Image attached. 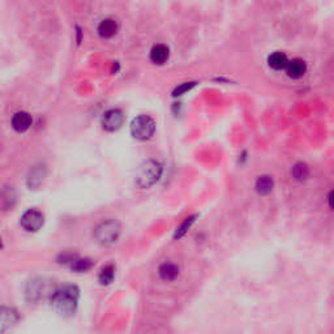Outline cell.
<instances>
[{"label":"cell","instance_id":"obj_7","mask_svg":"<svg viewBox=\"0 0 334 334\" xmlns=\"http://www.w3.org/2000/svg\"><path fill=\"white\" fill-rule=\"evenodd\" d=\"M307 72V63L302 59H292L290 60L286 67V73L290 79L299 80L306 75Z\"/></svg>","mask_w":334,"mask_h":334},{"label":"cell","instance_id":"obj_13","mask_svg":"<svg viewBox=\"0 0 334 334\" xmlns=\"http://www.w3.org/2000/svg\"><path fill=\"white\" fill-rule=\"evenodd\" d=\"M170 57V50L164 45H156L150 51V59L156 64H163Z\"/></svg>","mask_w":334,"mask_h":334},{"label":"cell","instance_id":"obj_21","mask_svg":"<svg viewBox=\"0 0 334 334\" xmlns=\"http://www.w3.org/2000/svg\"><path fill=\"white\" fill-rule=\"evenodd\" d=\"M328 205L331 210H334V190H331L328 195Z\"/></svg>","mask_w":334,"mask_h":334},{"label":"cell","instance_id":"obj_16","mask_svg":"<svg viewBox=\"0 0 334 334\" xmlns=\"http://www.w3.org/2000/svg\"><path fill=\"white\" fill-rule=\"evenodd\" d=\"M91 266H93V261L89 260V258H76L75 261H72L71 268L73 272L84 273L90 270Z\"/></svg>","mask_w":334,"mask_h":334},{"label":"cell","instance_id":"obj_18","mask_svg":"<svg viewBox=\"0 0 334 334\" xmlns=\"http://www.w3.org/2000/svg\"><path fill=\"white\" fill-rule=\"evenodd\" d=\"M43 176H45V173L42 171V169H34V170H31L28 180L29 185H30V187H38V185L42 183Z\"/></svg>","mask_w":334,"mask_h":334},{"label":"cell","instance_id":"obj_6","mask_svg":"<svg viewBox=\"0 0 334 334\" xmlns=\"http://www.w3.org/2000/svg\"><path fill=\"white\" fill-rule=\"evenodd\" d=\"M124 119V114H123L122 110L113 108V110H108L107 113H105L102 118V125L108 132H114V131H118L122 127Z\"/></svg>","mask_w":334,"mask_h":334},{"label":"cell","instance_id":"obj_19","mask_svg":"<svg viewBox=\"0 0 334 334\" xmlns=\"http://www.w3.org/2000/svg\"><path fill=\"white\" fill-rule=\"evenodd\" d=\"M196 217H197V215H191V217H188V218H185L184 219V222H183V224L180 225V226L178 227V229H176V232H175V238H181V236L184 235L185 232L188 231V229H190L191 226H192L193 225V222L196 221Z\"/></svg>","mask_w":334,"mask_h":334},{"label":"cell","instance_id":"obj_17","mask_svg":"<svg viewBox=\"0 0 334 334\" xmlns=\"http://www.w3.org/2000/svg\"><path fill=\"white\" fill-rule=\"evenodd\" d=\"M114 277H115V268L113 265H107L99 273V282L102 285H108L113 282Z\"/></svg>","mask_w":334,"mask_h":334},{"label":"cell","instance_id":"obj_10","mask_svg":"<svg viewBox=\"0 0 334 334\" xmlns=\"http://www.w3.org/2000/svg\"><path fill=\"white\" fill-rule=\"evenodd\" d=\"M290 60L287 59L286 54H283L281 51H275L268 57V65L274 71H281V69H286L287 64Z\"/></svg>","mask_w":334,"mask_h":334},{"label":"cell","instance_id":"obj_1","mask_svg":"<svg viewBox=\"0 0 334 334\" xmlns=\"http://www.w3.org/2000/svg\"><path fill=\"white\" fill-rule=\"evenodd\" d=\"M52 306L63 316H71L75 313L79 300V290L75 286L67 285L52 294Z\"/></svg>","mask_w":334,"mask_h":334},{"label":"cell","instance_id":"obj_3","mask_svg":"<svg viewBox=\"0 0 334 334\" xmlns=\"http://www.w3.org/2000/svg\"><path fill=\"white\" fill-rule=\"evenodd\" d=\"M162 174V166L156 161H147L141 166L137 175V184L142 188L153 185Z\"/></svg>","mask_w":334,"mask_h":334},{"label":"cell","instance_id":"obj_14","mask_svg":"<svg viewBox=\"0 0 334 334\" xmlns=\"http://www.w3.org/2000/svg\"><path fill=\"white\" fill-rule=\"evenodd\" d=\"M158 273L163 281H174L179 275V266L173 263H164L159 266Z\"/></svg>","mask_w":334,"mask_h":334},{"label":"cell","instance_id":"obj_11","mask_svg":"<svg viewBox=\"0 0 334 334\" xmlns=\"http://www.w3.org/2000/svg\"><path fill=\"white\" fill-rule=\"evenodd\" d=\"M256 192L261 196H266L269 195L270 192L274 188V180H273L272 176L269 175H261L258 176L257 180H256Z\"/></svg>","mask_w":334,"mask_h":334},{"label":"cell","instance_id":"obj_8","mask_svg":"<svg viewBox=\"0 0 334 334\" xmlns=\"http://www.w3.org/2000/svg\"><path fill=\"white\" fill-rule=\"evenodd\" d=\"M18 316L16 313V311L11 308H7V307H3L2 311H0V326H2V333H6L9 328L17 323Z\"/></svg>","mask_w":334,"mask_h":334},{"label":"cell","instance_id":"obj_15","mask_svg":"<svg viewBox=\"0 0 334 334\" xmlns=\"http://www.w3.org/2000/svg\"><path fill=\"white\" fill-rule=\"evenodd\" d=\"M291 175L295 180H306L309 175V167L306 163H303V162H298L291 169Z\"/></svg>","mask_w":334,"mask_h":334},{"label":"cell","instance_id":"obj_2","mask_svg":"<svg viewBox=\"0 0 334 334\" xmlns=\"http://www.w3.org/2000/svg\"><path fill=\"white\" fill-rule=\"evenodd\" d=\"M120 236V225L115 219L103 221L94 230V238L102 246H110L115 243Z\"/></svg>","mask_w":334,"mask_h":334},{"label":"cell","instance_id":"obj_9","mask_svg":"<svg viewBox=\"0 0 334 334\" xmlns=\"http://www.w3.org/2000/svg\"><path fill=\"white\" fill-rule=\"evenodd\" d=\"M31 125V116L25 111H18L12 118V128L17 132H25Z\"/></svg>","mask_w":334,"mask_h":334},{"label":"cell","instance_id":"obj_4","mask_svg":"<svg viewBox=\"0 0 334 334\" xmlns=\"http://www.w3.org/2000/svg\"><path fill=\"white\" fill-rule=\"evenodd\" d=\"M156 131V122L150 116L140 115L131 124L132 136L137 140H147L153 136Z\"/></svg>","mask_w":334,"mask_h":334},{"label":"cell","instance_id":"obj_5","mask_svg":"<svg viewBox=\"0 0 334 334\" xmlns=\"http://www.w3.org/2000/svg\"><path fill=\"white\" fill-rule=\"evenodd\" d=\"M20 224L26 231L35 232L43 226V214L37 209H29L23 214Z\"/></svg>","mask_w":334,"mask_h":334},{"label":"cell","instance_id":"obj_20","mask_svg":"<svg viewBox=\"0 0 334 334\" xmlns=\"http://www.w3.org/2000/svg\"><path fill=\"white\" fill-rule=\"evenodd\" d=\"M195 85H196V82H184V84H181L180 86H178V88L174 90L173 96L178 97V96H181V94L187 93V91H190Z\"/></svg>","mask_w":334,"mask_h":334},{"label":"cell","instance_id":"obj_12","mask_svg":"<svg viewBox=\"0 0 334 334\" xmlns=\"http://www.w3.org/2000/svg\"><path fill=\"white\" fill-rule=\"evenodd\" d=\"M118 31V23L114 18H105L99 23L98 33L103 38H111Z\"/></svg>","mask_w":334,"mask_h":334}]
</instances>
